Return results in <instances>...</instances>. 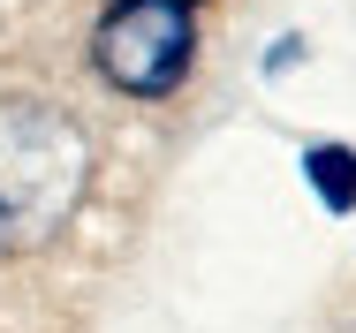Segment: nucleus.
Masks as SVG:
<instances>
[{"mask_svg": "<svg viewBox=\"0 0 356 333\" xmlns=\"http://www.w3.org/2000/svg\"><path fill=\"white\" fill-rule=\"evenodd\" d=\"M91 61L114 91L129 99H167L190 61H197V31H190V8H167V0H114L91 31Z\"/></svg>", "mask_w": 356, "mask_h": 333, "instance_id": "nucleus-2", "label": "nucleus"}, {"mask_svg": "<svg viewBox=\"0 0 356 333\" xmlns=\"http://www.w3.org/2000/svg\"><path fill=\"white\" fill-rule=\"evenodd\" d=\"M167 8H190V0H167Z\"/></svg>", "mask_w": 356, "mask_h": 333, "instance_id": "nucleus-3", "label": "nucleus"}, {"mask_svg": "<svg viewBox=\"0 0 356 333\" xmlns=\"http://www.w3.org/2000/svg\"><path fill=\"white\" fill-rule=\"evenodd\" d=\"M91 190V144L46 99H0V250H46Z\"/></svg>", "mask_w": 356, "mask_h": 333, "instance_id": "nucleus-1", "label": "nucleus"}]
</instances>
